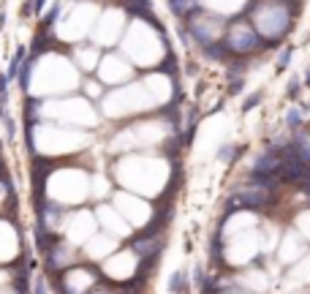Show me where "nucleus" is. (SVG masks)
I'll use <instances>...</instances> for the list:
<instances>
[{
  "mask_svg": "<svg viewBox=\"0 0 310 294\" xmlns=\"http://www.w3.org/2000/svg\"><path fill=\"white\" fill-rule=\"evenodd\" d=\"M286 123H289L291 128H296V125L302 123V115H299V109H291V112H289V117H286Z\"/></svg>",
  "mask_w": 310,
  "mask_h": 294,
  "instance_id": "0eeeda50",
  "label": "nucleus"
},
{
  "mask_svg": "<svg viewBox=\"0 0 310 294\" xmlns=\"http://www.w3.org/2000/svg\"><path fill=\"white\" fill-rule=\"evenodd\" d=\"M33 8H35V11H41V8H44V0H33Z\"/></svg>",
  "mask_w": 310,
  "mask_h": 294,
  "instance_id": "4468645a",
  "label": "nucleus"
},
{
  "mask_svg": "<svg viewBox=\"0 0 310 294\" xmlns=\"http://www.w3.org/2000/svg\"><path fill=\"white\" fill-rule=\"evenodd\" d=\"M169 6H172V11L177 17H185L196 11V0H169Z\"/></svg>",
  "mask_w": 310,
  "mask_h": 294,
  "instance_id": "20e7f679",
  "label": "nucleus"
},
{
  "mask_svg": "<svg viewBox=\"0 0 310 294\" xmlns=\"http://www.w3.org/2000/svg\"><path fill=\"white\" fill-rule=\"evenodd\" d=\"M182 273H174L172 278H169V289H172V292H182Z\"/></svg>",
  "mask_w": 310,
  "mask_h": 294,
  "instance_id": "6e6552de",
  "label": "nucleus"
},
{
  "mask_svg": "<svg viewBox=\"0 0 310 294\" xmlns=\"http://www.w3.org/2000/svg\"><path fill=\"white\" fill-rule=\"evenodd\" d=\"M259 101H261V93H256V96H250L248 101L242 104V109H245V112H248V109H253V106H256V104H259Z\"/></svg>",
  "mask_w": 310,
  "mask_h": 294,
  "instance_id": "1a4fd4ad",
  "label": "nucleus"
},
{
  "mask_svg": "<svg viewBox=\"0 0 310 294\" xmlns=\"http://www.w3.org/2000/svg\"><path fill=\"white\" fill-rule=\"evenodd\" d=\"M22 60H25V47H19L16 49V55L11 57V66H8V79H16V74L22 71Z\"/></svg>",
  "mask_w": 310,
  "mask_h": 294,
  "instance_id": "39448f33",
  "label": "nucleus"
},
{
  "mask_svg": "<svg viewBox=\"0 0 310 294\" xmlns=\"http://www.w3.org/2000/svg\"><path fill=\"white\" fill-rule=\"evenodd\" d=\"M207 57H212V60H226V47H221V44H207Z\"/></svg>",
  "mask_w": 310,
  "mask_h": 294,
  "instance_id": "423d86ee",
  "label": "nucleus"
},
{
  "mask_svg": "<svg viewBox=\"0 0 310 294\" xmlns=\"http://www.w3.org/2000/svg\"><path fill=\"white\" fill-rule=\"evenodd\" d=\"M90 294H125V286H123V292H114V289H109V286H98V289H93Z\"/></svg>",
  "mask_w": 310,
  "mask_h": 294,
  "instance_id": "9d476101",
  "label": "nucleus"
},
{
  "mask_svg": "<svg viewBox=\"0 0 310 294\" xmlns=\"http://www.w3.org/2000/svg\"><path fill=\"white\" fill-rule=\"evenodd\" d=\"M228 90H231V93H240V90H242V79H237V82L231 85V87H228Z\"/></svg>",
  "mask_w": 310,
  "mask_h": 294,
  "instance_id": "f8f14e48",
  "label": "nucleus"
},
{
  "mask_svg": "<svg viewBox=\"0 0 310 294\" xmlns=\"http://www.w3.org/2000/svg\"><path fill=\"white\" fill-rule=\"evenodd\" d=\"M35 294H47V292H44V280H38V283H35Z\"/></svg>",
  "mask_w": 310,
  "mask_h": 294,
  "instance_id": "ddd939ff",
  "label": "nucleus"
},
{
  "mask_svg": "<svg viewBox=\"0 0 310 294\" xmlns=\"http://www.w3.org/2000/svg\"><path fill=\"white\" fill-rule=\"evenodd\" d=\"M269 199H272V193H269V188H264V185L259 183H250V185H242V188H237L234 196H231V207H261V205H269Z\"/></svg>",
  "mask_w": 310,
  "mask_h": 294,
  "instance_id": "f03ea898",
  "label": "nucleus"
},
{
  "mask_svg": "<svg viewBox=\"0 0 310 294\" xmlns=\"http://www.w3.org/2000/svg\"><path fill=\"white\" fill-rule=\"evenodd\" d=\"M259 44H261V38H259V33H256L250 25H234L226 35V47H228V52H234V55H248Z\"/></svg>",
  "mask_w": 310,
  "mask_h": 294,
  "instance_id": "f257e3e1",
  "label": "nucleus"
},
{
  "mask_svg": "<svg viewBox=\"0 0 310 294\" xmlns=\"http://www.w3.org/2000/svg\"><path fill=\"white\" fill-rule=\"evenodd\" d=\"M291 60V49H283V55H280V60H277V69H283L286 63Z\"/></svg>",
  "mask_w": 310,
  "mask_h": 294,
  "instance_id": "9b49d317",
  "label": "nucleus"
},
{
  "mask_svg": "<svg viewBox=\"0 0 310 294\" xmlns=\"http://www.w3.org/2000/svg\"><path fill=\"white\" fill-rule=\"evenodd\" d=\"M131 248L139 253V256H142V259L152 261L161 253V248H163V240H161V237H139Z\"/></svg>",
  "mask_w": 310,
  "mask_h": 294,
  "instance_id": "7ed1b4c3",
  "label": "nucleus"
}]
</instances>
